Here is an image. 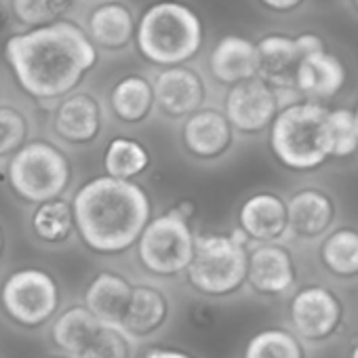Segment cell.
<instances>
[{
	"instance_id": "obj_32",
	"label": "cell",
	"mask_w": 358,
	"mask_h": 358,
	"mask_svg": "<svg viewBox=\"0 0 358 358\" xmlns=\"http://www.w3.org/2000/svg\"><path fill=\"white\" fill-rule=\"evenodd\" d=\"M133 339L116 324L103 322L91 345L78 358H131Z\"/></svg>"
},
{
	"instance_id": "obj_21",
	"label": "cell",
	"mask_w": 358,
	"mask_h": 358,
	"mask_svg": "<svg viewBox=\"0 0 358 358\" xmlns=\"http://www.w3.org/2000/svg\"><path fill=\"white\" fill-rule=\"evenodd\" d=\"M345 66L339 57L329 53L327 49L308 53L297 72L293 87L312 101H329L333 99L345 85Z\"/></svg>"
},
{
	"instance_id": "obj_28",
	"label": "cell",
	"mask_w": 358,
	"mask_h": 358,
	"mask_svg": "<svg viewBox=\"0 0 358 358\" xmlns=\"http://www.w3.org/2000/svg\"><path fill=\"white\" fill-rule=\"evenodd\" d=\"M303 343L293 329L270 327L257 331L247 341L243 358H306Z\"/></svg>"
},
{
	"instance_id": "obj_37",
	"label": "cell",
	"mask_w": 358,
	"mask_h": 358,
	"mask_svg": "<svg viewBox=\"0 0 358 358\" xmlns=\"http://www.w3.org/2000/svg\"><path fill=\"white\" fill-rule=\"evenodd\" d=\"M3 249H5V234H3V228H0V255H3Z\"/></svg>"
},
{
	"instance_id": "obj_35",
	"label": "cell",
	"mask_w": 358,
	"mask_h": 358,
	"mask_svg": "<svg viewBox=\"0 0 358 358\" xmlns=\"http://www.w3.org/2000/svg\"><path fill=\"white\" fill-rule=\"evenodd\" d=\"M13 22L15 20H13V13H11L9 3H0V32H5Z\"/></svg>"
},
{
	"instance_id": "obj_19",
	"label": "cell",
	"mask_w": 358,
	"mask_h": 358,
	"mask_svg": "<svg viewBox=\"0 0 358 358\" xmlns=\"http://www.w3.org/2000/svg\"><path fill=\"white\" fill-rule=\"evenodd\" d=\"M259 66L257 43L247 36L226 34L209 53V72L224 87L259 76Z\"/></svg>"
},
{
	"instance_id": "obj_16",
	"label": "cell",
	"mask_w": 358,
	"mask_h": 358,
	"mask_svg": "<svg viewBox=\"0 0 358 358\" xmlns=\"http://www.w3.org/2000/svg\"><path fill=\"white\" fill-rule=\"evenodd\" d=\"M238 228L253 243H278L289 234L287 201L270 190L255 192L238 209Z\"/></svg>"
},
{
	"instance_id": "obj_12",
	"label": "cell",
	"mask_w": 358,
	"mask_h": 358,
	"mask_svg": "<svg viewBox=\"0 0 358 358\" xmlns=\"http://www.w3.org/2000/svg\"><path fill=\"white\" fill-rule=\"evenodd\" d=\"M152 83L156 108L166 118H188L205 108L207 85L203 76L188 64L160 68Z\"/></svg>"
},
{
	"instance_id": "obj_33",
	"label": "cell",
	"mask_w": 358,
	"mask_h": 358,
	"mask_svg": "<svg viewBox=\"0 0 358 358\" xmlns=\"http://www.w3.org/2000/svg\"><path fill=\"white\" fill-rule=\"evenodd\" d=\"M306 0H259V5L272 13H293L297 11Z\"/></svg>"
},
{
	"instance_id": "obj_18",
	"label": "cell",
	"mask_w": 358,
	"mask_h": 358,
	"mask_svg": "<svg viewBox=\"0 0 358 358\" xmlns=\"http://www.w3.org/2000/svg\"><path fill=\"white\" fill-rule=\"evenodd\" d=\"M85 30L99 51L118 53L135 43L137 20L120 0H103L89 11Z\"/></svg>"
},
{
	"instance_id": "obj_27",
	"label": "cell",
	"mask_w": 358,
	"mask_h": 358,
	"mask_svg": "<svg viewBox=\"0 0 358 358\" xmlns=\"http://www.w3.org/2000/svg\"><path fill=\"white\" fill-rule=\"evenodd\" d=\"M150 164H152L150 150L133 137L118 135L110 139L103 154L106 173L118 179H137L150 169Z\"/></svg>"
},
{
	"instance_id": "obj_2",
	"label": "cell",
	"mask_w": 358,
	"mask_h": 358,
	"mask_svg": "<svg viewBox=\"0 0 358 358\" xmlns=\"http://www.w3.org/2000/svg\"><path fill=\"white\" fill-rule=\"evenodd\" d=\"M72 205L80 241L99 255H120L133 249L152 220L150 194L135 179L108 173L85 182Z\"/></svg>"
},
{
	"instance_id": "obj_29",
	"label": "cell",
	"mask_w": 358,
	"mask_h": 358,
	"mask_svg": "<svg viewBox=\"0 0 358 358\" xmlns=\"http://www.w3.org/2000/svg\"><path fill=\"white\" fill-rule=\"evenodd\" d=\"M15 24L22 28H43L66 20L78 0H7Z\"/></svg>"
},
{
	"instance_id": "obj_17",
	"label": "cell",
	"mask_w": 358,
	"mask_h": 358,
	"mask_svg": "<svg viewBox=\"0 0 358 358\" xmlns=\"http://www.w3.org/2000/svg\"><path fill=\"white\" fill-rule=\"evenodd\" d=\"M289 234L301 241L327 236L337 217L335 201L318 188H299L287 201Z\"/></svg>"
},
{
	"instance_id": "obj_39",
	"label": "cell",
	"mask_w": 358,
	"mask_h": 358,
	"mask_svg": "<svg viewBox=\"0 0 358 358\" xmlns=\"http://www.w3.org/2000/svg\"><path fill=\"white\" fill-rule=\"evenodd\" d=\"M55 358H74V356H70V354H68V356H55Z\"/></svg>"
},
{
	"instance_id": "obj_9",
	"label": "cell",
	"mask_w": 358,
	"mask_h": 358,
	"mask_svg": "<svg viewBox=\"0 0 358 358\" xmlns=\"http://www.w3.org/2000/svg\"><path fill=\"white\" fill-rule=\"evenodd\" d=\"M343 301L327 285H303L289 299V324L306 343H322L343 324Z\"/></svg>"
},
{
	"instance_id": "obj_25",
	"label": "cell",
	"mask_w": 358,
	"mask_h": 358,
	"mask_svg": "<svg viewBox=\"0 0 358 358\" xmlns=\"http://www.w3.org/2000/svg\"><path fill=\"white\" fill-rule=\"evenodd\" d=\"M318 255L331 276L339 280L358 278V228L341 226L329 232L320 243Z\"/></svg>"
},
{
	"instance_id": "obj_15",
	"label": "cell",
	"mask_w": 358,
	"mask_h": 358,
	"mask_svg": "<svg viewBox=\"0 0 358 358\" xmlns=\"http://www.w3.org/2000/svg\"><path fill=\"white\" fill-rule=\"evenodd\" d=\"M236 129L226 112L215 108H201L190 114L182 127V145L188 156L201 162H213L228 154L234 145Z\"/></svg>"
},
{
	"instance_id": "obj_36",
	"label": "cell",
	"mask_w": 358,
	"mask_h": 358,
	"mask_svg": "<svg viewBox=\"0 0 358 358\" xmlns=\"http://www.w3.org/2000/svg\"><path fill=\"white\" fill-rule=\"evenodd\" d=\"M348 358H358V341H356V343L352 345V350H350Z\"/></svg>"
},
{
	"instance_id": "obj_5",
	"label": "cell",
	"mask_w": 358,
	"mask_h": 358,
	"mask_svg": "<svg viewBox=\"0 0 358 358\" xmlns=\"http://www.w3.org/2000/svg\"><path fill=\"white\" fill-rule=\"evenodd\" d=\"M249 236L236 228L232 234H196V251L186 270L188 285L205 297H230L247 285Z\"/></svg>"
},
{
	"instance_id": "obj_31",
	"label": "cell",
	"mask_w": 358,
	"mask_h": 358,
	"mask_svg": "<svg viewBox=\"0 0 358 358\" xmlns=\"http://www.w3.org/2000/svg\"><path fill=\"white\" fill-rule=\"evenodd\" d=\"M30 118L17 106H0V158H11L30 139Z\"/></svg>"
},
{
	"instance_id": "obj_6",
	"label": "cell",
	"mask_w": 358,
	"mask_h": 358,
	"mask_svg": "<svg viewBox=\"0 0 358 358\" xmlns=\"http://www.w3.org/2000/svg\"><path fill=\"white\" fill-rule=\"evenodd\" d=\"M7 179L22 201L41 205L68 192L72 162L59 145L47 139H32L9 158Z\"/></svg>"
},
{
	"instance_id": "obj_1",
	"label": "cell",
	"mask_w": 358,
	"mask_h": 358,
	"mask_svg": "<svg viewBox=\"0 0 358 358\" xmlns=\"http://www.w3.org/2000/svg\"><path fill=\"white\" fill-rule=\"evenodd\" d=\"M5 59L17 87L41 103H53L78 91L99 62V49L87 30L70 20L11 34Z\"/></svg>"
},
{
	"instance_id": "obj_14",
	"label": "cell",
	"mask_w": 358,
	"mask_h": 358,
	"mask_svg": "<svg viewBox=\"0 0 358 358\" xmlns=\"http://www.w3.org/2000/svg\"><path fill=\"white\" fill-rule=\"evenodd\" d=\"M297 266L280 243H257L249 249L247 285L264 297H282L295 289Z\"/></svg>"
},
{
	"instance_id": "obj_22",
	"label": "cell",
	"mask_w": 358,
	"mask_h": 358,
	"mask_svg": "<svg viewBox=\"0 0 358 358\" xmlns=\"http://www.w3.org/2000/svg\"><path fill=\"white\" fill-rule=\"evenodd\" d=\"M133 287L135 285L122 274L103 270L95 274L93 280L89 282L85 291V306L101 322L120 327L133 295Z\"/></svg>"
},
{
	"instance_id": "obj_3",
	"label": "cell",
	"mask_w": 358,
	"mask_h": 358,
	"mask_svg": "<svg viewBox=\"0 0 358 358\" xmlns=\"http://www.w3.org/2000/svg\"><path fill=\"white\" fill-rule=\"evenodd\" d=\"M135 45L150 66H184L201 53L205 26L194 9L179 0H156L137 20Z\"/></svg>"
},
{
	"instance_id": "obj_11",
	"label": "cell",
	"mask_w": 358,
	"mask_h": 358,
	"mask_svg": "<svg viewBox=\"0 0 358 358\" xmlns=\"http://www.w3.org/2000/svg\"><path fill=\"white\" fill-rule=\"evenodd\" d=\"M259 49V76L278 87H293L295 72L301 59L324 49V43L318 34L306 32L295 38L287 34H266L257 41Z\"/></svg>"
},
{
	"instance_id": "obj_4",
	"label": "cell",
	"mask_w": 358,
	"mask_h": 358,
	"mask_svg": "<svg viewBox=\"0 0 358 358\" xmlns=\"http://www.w3.org/2000/svg\"><path fill=\"white\" fill-rule=\"evenodd\" d=\"M329 108L322 101H293L276 114L270 127V152L289 171L310 173L331 160L327 139Z\"/></svg>"
},
{
	"instance_id": "obj_26",
	"label": "cell",
	"mask_w": 358,
	"mask_h": 358,
	"mask_svg": "<svg viewBox=\"0 0 358 358\" xmlns=\"http://www.w3.org/2000/svg\"><path fill=\"white\" fill-rule=\"evenodd\" d=\"M30 226L34 236L45 245H64L76 232V217L72 201L64 196L34 207Z\"/></svg>"
},
{
	"instance_id": "obj_8",
	"label": "cell",
	"mask_w": 358,
	"mask_h": 358,
	"mask_svg": "<svg viewBox=\"0 0 358 358\" xmlns=\"http://www.w3.org/2000/svg\"><path fill=\"white\" fill-rule=\"evenodd\" d=\"M0 301L15 322L38 327L55 314L59 306V287L47 270L22 268L3 282Z\"/></svg>"
},
{
	"instance_id": "obj_7",
	"label": "cell",
	"mask_w": 358,
	"mask_h": 358,
	"mask_svg": "<svg viewBox=\"0 0 358 358\" xmlns=\"http://www.w3.org/2000/svg\"><path fill=\"white\" fill-rule=\"evenodd\" d=\"M135 249L141 268L156 278L186 274L196 251V234L190 217L182 215L175 207L152 217Z\"/></svg>"
},
{
	"instance_id": "obj_38",
	"label": "cell",
	"mask_w": 358,
	"mask_h": 358,
	"mask_svg": "<svg viewBox=\"0 0 358 358\" xmlns=\"http://www.w3.org/2000/svg\"><path fill=\"white\" fill-rule=\"evenodd\" d=\"M350 3H352V7L356 9V13H358V0H350Z\"/></svg>"
},
{
	"instance_id": "obj_40",
	"label": "cell",
	"mask_w": 358,
	"mask_h": 358,
	"mask_svg": "<svg viewBox=\"0 0 358 358\" xmlns=\"http://www.w3.org/2000/svg\"><path fill=\"white\" fill-rule=\"evenodd\" d=\"M354 112H356V120H358V106H356V110H354Z\"/></svg>"
},
{
	"instance_id": "obj_10",
	"label": "cell",
	"mask_w": 358,
	"mask_h": 358,
	"mask_svg": "<svg viewBox=\"0 0 358 358\" xmlns=\"http://www.w3.org/2000/svg\"><path fill=\"white\" fill-rule=\"evenodd\" d=\"M224 112L241 135H259L268 131L280 112L276 87L262 76L228 87Z\"/></svg>"
},
{
	"instance_id": "obj_23",
	"label": "cell",
	"mask_w": 358,
	"mask_h": 358,
	"mask_svg": "<svg viewBox=\"0 0 358 358\" xmlns=\"http://www.w3.org/2000/svg\"><path fill=\"white\" fill-rule=\"evenodd\" d=\"M156 108L154 83L143 74H127L118 78L110 91V110L122 124H141Z\"/></svg>"
},
{
	"instance_id": "obj_20",
	"label": "cell",
	"mask_w": 358,
	"mask_h": 358,
	"mask_svg": "<svg viewBox=\"0 0 358 358\" xmlns=\"http://www.w3.org/2000/svg\"><path fill=\"white\" fill-rule=\"evenodd\" d=\"M173 312L169 295L156 285H135L133 295L127 308V314L120 322V329L133 339H148L166 327Z\"/></svg>"
},
{
	"instance_id": "obj_24",
	"label": "cell",
	"mask_w": 358,
	"mask_h": 358,
	"mask_svg": "<svg viewBox=\"0 0 358 358\" xmlns=\"http://www.w3.org/2000/svg\"><path fill=\"white\" fill-rule=\"evenodd\" d=\"M101 320L87 306H72L62 312L53 324V341L66 354L78 358L95 339L101 329Z\"/></svg>"
},
{
	"instance_id": "obj_30",
	"label": "cell",
	"mask_w": 358,
	"mask_h": 358,
	"mask_svg": "<svg viewBox=\"0 0 358 358\" xmlns=\"http://www.w3.org/2000/svg\"><path fill=\"white\" fill-rule=\"evenodd\" d=\"M327 139L331 158H350L358 152V120L350 108H329Z\"/></svg>"
},
{
	"instance_id": "obj_13",
	"label": "cell",
	"mask_w": 358,
	"mask_h": 358,
	"mask_svg": "<svg viewBox=\"0 0 358 358\" xmlns=\"http://www.w3.org/2000/svg\"><path fill=\"white\" fill-rule=\"evenodd\" d=\"M101 101L89 91H74L57 101L53 110V133L68 145H91L103 131Z\"/></svg>"
},
{
	"instance_id": "obj_34",
	"label": "cell",
	"mask_w": 358,
	"mask_h": 358,
	"mask_svg": "<svg viewBox=\"0 0 358 358\" xmlns=\"http://www.w3.org/2000/svg\"><path fill=\"white\" fill-rule=\"evenodd\" d=\"M141 358H194V356L177 348H152Z\"/></svg>"
}]
</instances>
